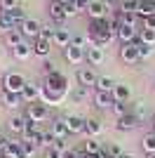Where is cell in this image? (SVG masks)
I'll use <instances>...</instances> for the list:
<instances>
[{
  "instance_id": "obj_1",
  "label": "cell",
  "mask_w": 155,
  "mask_h": 158,
  "mask_svg": "<svg viewBox=\"0 0 155 158\" xmlns=\"http://www.w3.org/2000/svg\"><path fill=\"white\" fill-rule=\"evenodd\" d=\"M26 118L31 120V123H47L50 120V106L42 104V102H33V104H26Z\"/></svg>"
},
{
  "instance_id": "obj_2",
  "label": "cell",
  "mask_w": 155,
  "mask_h": 158,
  "mask_svg": "<svg viewBox=\"0 0 155 158\" xmlns=\"http://www.w3.org/2000/svg\"><path fill=\"white\" fill-rule=\"evenodd\" d=\"M24 85H26V78L21 76L19 71H7L5 76H2V90H7V92H17V94H21Z\"/></svg>"
},
{
  "instance_id": "obj_3",
  "label": "cell",
  "mask_w": 155,
  "mask_h": 158,
  "mask_svg": "<svg viewBox=\"0 0 155 158\" xmlns=\"http://www.w3.org/2000/svg\"><path fill=\"white\" fill-rule=\"evenodd\" d=\"M120 59H122V64H127V66L141 64V59H139V45H136V43H127V45H122V47H120Z\"/></svg>"
},
{
  "instance_id": "obj_4",
  "label": "cell",
  "mask_w": 155,
  "mask_h": 158,
  "mask_svg": "<svg viewBox=\"0 0 155 158\" xmlns=\"http://www.w3.org/2000/svg\"><path fill=\"white\" fill-rule=\"evenodd\" d=\"M40 90H42V83H33V80H26L24 90H21V99H24V104L40 102Z\"/></svg>"
},
{
  "instance_id": "obj_5",
  "label": "cell",
  "mask_w": 155,
  "mask_h": 158,
  "mask_svg": "<svg viewBox=\"0 0 155 158\" xmlns=\"http://www.w3.org/2000/svg\"><path fill=\"white\" fill-rule=\"evenodd\" d=\"M61 120H64V125L68 127L71 135H85V118H82V116L66 113V116H61Z\"/></svg>"
},
{
  "instance_id": "obj_6",
  "label": "cell",
  "mask_w": 155,
  "mask_h": 158,
  "mask_svg": "<svg viewBox=\"0 0 155 158\" xmlns=\"http://www.w3.org/2000/svg\"><path fill=\"white\" fill-rule=\"evenodd\" d=\"M108 12H113V10L106 5V0H92L85 14H87L89 21H92V19H103V17H108Z\"/></svg>"
},
{
  "instance_id": "obj_7",
  "label": "cell",
  "mask_w": 155,
  "mask_h": 158,
  "mask_svg": "<svg viewBox=\"0 0 155 158\" xmlns=\"http://www.w3.org/2000/svg\"><path fill=\"white\" fill-rule=\"evenodd\" d=\"M139 31H141V28H136V26H129V24H122V26L117 28L115 38L120 40L122 45H127V43H139Z\"/></svg>"
},
{
  "instance_id": "obj_8",
  "label": "cell",
  "mask_w": 155,
  "mask_h": 158,
  "mask_svg": "<svg viewBox=\"0 0 155 158\" xmlns=\"http://www.w3.org/2000/svg\"><path fill=\"white\" fill-rule=\"evenodd\" d=\"M99 80V73L94 71V66H82L78 71V85H87V87H94Z\"/></svg>"
},
{
  "instance_id": "obj_9",
  "label": "cell",
  "mask_w": 155,
  "mask_h": 158,
  "mask_svg": "<svg viewBox=\"0 0 155 158\" xmlns=\"http://www.w3.org/2000/svg\"><path fill=\"white\" fill-rule=\"evenodd\" d=\"M40 28H42V24L28 17V19H26L24 24L19 26V31H21V35H24V38H28V40H35V38H40Z\"/></svg>"
},
{
  "instance_id": "obj_10",
  "label": "cell",
  "mask_w": 155,
  "mask_h": 158,
  "mask_svg": "<svg viewBox=\"0 0 155 158\" xmlns=\"http://www.w3.org/2000/svg\"><path fill=\"white\" fill-rule=\"evenodd\" d=\"M139 125H141V120L136 118L134 113H127V116H122V118H115V130L117 132H132Z\"/></svg>"
},
{
  "instance_id": "obj_11",
  "label": "cell",
  "mask_w": 155,
  "mask_h": 158,
  "mask_svg": "<svg viewBox=\"0 0 155 158\" xmlns=\"http://www.w3.org/2000/svg\"><path fill=\"white\" fill-rule=\"evenodd\" d=\"M103 130H106V125H103V120L99 118V116L85 118V135H87V137H99Z\"/></svg>"
},
{
  "instance_id": "obj_12",
  "label": "cell",
  "mask_w": 155,
  "mask_h": 158,
  "mask_svg": "<svg viewBox=\"0 0 155 158\" xmlns=\"http://www.w3.org/2000/svg\"><path fill=\"white\" fill-rule=\"evenodd\" d=\"M85 59L89 66H101L106 61V52H103V47H97V45H89L85 50Z\"/></svg>"
},
{
  "instance_id": "obj_13",
  "label": "cell",
  "mask_w": 155,
  "mask_h": 158,
  "mask_svg": "<svg viewBox=\"0 0 155 158\" xmlns=\"http://www.w3.org/2000/svg\"><path fill=\"white\" fill-rule=\"evenodd\" d=\"M94 97V92H92V87H87V85H75L71 90V102L73 104H85V102H89V99Z\"/></svg>"
},
{
  "instance_id": "obj_14",
  "label": "cell",
  "mask_w": 155,
  "mask_h": 158,
  "mask_svg": "<svg viewBox=\"0 0 155 158\" xmlns=\"http://www.w3.org/2000/svg\"><path fill=\"white\" fill-rule=\"evenodd\" d=\"M31 45H33V54H35V57H40V59H50L54 43H50V40H42V38H35Z\"/></svg>"
},
{
  "instance_id": "obj_15",
  "label": "cell",
  "mask_w": 155,
  "mask_h": 158,
  "mask_svg": "<svg viewBox=\"0 0 155 158\" xmlns=\"http://www.w3.org/2000/svg\"><path fill=\"white\" fill-rule=\"evenodd\" d=\"M0 104L5 106V109H19L21 104H24V99H21V94L17 92H7V90H0Z\"/></svg>"
},
{
  "instance_id": "obj_16",
  "label": "cell",
  "mask_w": 155,
  "mask_h": 158,
  "mask_svg": "<svg viewBox=\"0 0 155 158\" xmlns=\"http://www.w3.org/2000/svg\"><path fill=\"white\" fill-rule=\"evenodd\" d=\"M12 57L17 61H28L33 57V45L28 43V40H24V43H19L17 47H12Z\"/></svg>"
},
{
  "instance_id": "obj_17",
  "label": "cell",
  "mask_w": 155,
  "mask_h": 158,
  "mask_svg": "<svg viewBox=\"0 0 155 158\" xmlns=\"http://www.w3.org/2000/svg\"><path fill=\"white\" fill-rule=\"evenodd\" d=\"M92 102H94V106H97V109H108L110 111V106L115 104V97H113V92H94V97H92Z\"/></svg>"
},
{
  "instance_id": "obj_18",
  "label": "cell",
  "mask_w": 155,
  "mask_h": 158,
  "mask_svg": "<svg viewBox=\"0 0 155 158\" xmlns=\"http://www.w3.org/2000/svg\"><path fill=\"white\" fill-rule=\"evenodd\" d=\"M64 57H66V61H68V64L78 66V64H82V61H85V50H82V47L68 45V47H64Z\"/></svg>"
},
{
  "instance_id": "obj_19",
  "label": "cell",
  "mask_w": 155,
  "mask_h": 158,
  "mask_svg": "<svg viewBox=\"0 0 155 158\" xmlns=\"http://www.w3.org/2000/svg\"><path fill=\"white\" fill-rule=\"evenodd\" d=\"M26 123H28V118L21 116V113H17V116H12V118L7 120V130L12 132V135H24Z\"/></svg>"
},
{
  "instance_id": "obj_20",
  "label": "cell",
  "mask_w": 155,
  "mask_h": 158,
  "mask_svg": "<svg viewBox=\"0 0 155 158\" xmlns=\"http://www.w3.org/2000/svg\"><path fill=\"white\" fill-rule=\"evenodd\" d=\"M47 12H50V19L54 21L57 26H64L66 24V14H64V5H61V2H54V0H52Z\"/></svg>"
},
{
  "instance_id": "obj_21",
  "label": "cell",
  "mask_w": 155,
  "mask_h": 158,
  "mask_svg": "<svg viewBox=\"0 0 155 158\" xmlns=\"http://www.w3.org/2000/svg\"><path fill=\"white\" fill-rule=\"evenodd\" d=\"M71 38H73V33L66 26H57V33H54V45L57 47H68L71 45Z\"/></svg>"
},
{
  "instance_id": "obj_22",
  "label": "cell",
  "mask_w": 155,
  "mask_h": 158,
  "mask_svg": "<svg viewBox=\"0 0 155 158\" xmlns=\"http://www.w3.org/2000/svg\"><path fill=\"white\" fill-rule=\"evenodd\" d=\"M129 113H134L136 118L141 120V125L146 123V118H148V109H146V102H129Z\"/></svg>"
},
{
  "instance_id": "obj_23",
  "label": "cell",
  "mask_w": 155,
  "mask_h": 158,
  "mask_svg": "<svg viewBox=\"0 0 155 158\" xmlns=\"http://www.w3.org/2000/svg\"><path fill=\"white\" fill-rule=\"evenodd\" d=\"M113 97H115V102H132V87L127 85V83H117L115 90H113Z\"/></svg>"
},
{
  "instance_id": "obj_24",
  "label": "cell",
  "mask_w": 155,
  "mask_h": 158,
  "mask_svg": "<svg viewBox=\"0 0 155 158\" xmlns=\"http://www.w3.org/2000/svg\"><path fill=\"white\" fill-rule=\"evenodd\" d=\"M50 130L54 132V137H57V139H68V137H71V132H68V127L64 125V120H61V116L52 120V127H50Z\"/></svg>"
},
{
  "instance_id": "obj_25",
  "label": "cell",
  "mask_w": 155,
  "mask_h": 158,
  "mask_svg": "<svg viewBox=\"0 0 155 158\" xmlns=\"http://www.w3.org/2000/svg\"><path fill=\"white\" fill-rule=\"evenodd\" d=\"M24 35H21V31L19 28H12V31L10 33H5V35H2V43H5L7 47H10V50H12V47H17L19 45V43H24Z\"/></svg>"
},
{
  "instance_id": "obj_26",
  "label": "cell",
  "mask_w": 155,
  "mask_h": 158,
  "mask_svg": "<svg viewBox=\"0 0 155 158\" xmlns=\"http://www.w3.org/2000/svg\"><path fill=\"white\" fill-rule=\"evenodd\" d=\"M136 14H139V19H148V17H153L155 14V2H150V0H139V10H136Z\"/></svg>"
},
{
  "instance_id": "obj_27",
  "label": "cell",
  "mask_w": 155,
  "mask_h": 158,
  "mask_svg": "<svg viewBox=\"0 0 155 158\" xmlns=\"http://www.w3.org/2000/svg\"><path fill=\"white\" fill-rule=\"evenodd\" d=\"M54 139H57V137H54V132H52V130H40V135L35 137V144H38L40 149H50V146L54 144Z\"/></svg>"
},
{
  "instance_id": "obj_28",
  "label": "cell",
  "mask_w": 155,
  "mask_h": 158,
  "mask_svg": "<svg viewBox=\"0 0 155 158\" xmlns=\"http://www.w3.org/2000/svg\"><path fill=\"white\" fill-rule=\"evenodd\" d=\"M5 14L10 17V21H12L17 28H19L21 24L28 19V17H26V10H24V7H14V10H10V12H5Z\"/></svg>"
},
{
  "instance_id": "obj_29",
  "label": "cell",
  "mask_w": 155,
  "mask_h": 158,
  "mask_svg": "<svg viewBox=\"0 0 155 158\" xmlns=\"http://www.w3.org/2000/svg\"><path fill=\"white\" fill-rule=\"evenodd\" d=\"M115 85H117V83L110 78V76H99V80H97V85H94V87H97L99 92H113Z\"/></svg>"
},
{
  "instance_id": "obj_30",
  "label": "cell",
  "mask_w": 155,
  "mask_h": 158,
  "mask_svg": "<svg viewBox=\"0 0 155 158\" xmlns=\"http://www.w3.org/2000/svg\"><path fill=\"white\" fill-rule=\"evenodd\" d=\"M101 149H103V144L99 142L97 137H87L82 142V153H99Z\"/></svg>"
},
{
  "instance_id": "obj_31",
  "label": "cell",
  "mask_w": 155,
  "mask_h": 158,
  "mask_svg": "<svg viewBox=\"0 0 155 158\" xmlns=\"http://www.w3.org/2000/svg\"><path fill=\"white\" fill-rule=\"evenodd\" d=\"M38 135H40V125L28 120V123H26L24 135H21V139H24V142H35V137H38Z\"/></svg>"
},
{
  "instance_id": "obj_32",
  "label": "cell",
  "mask_w": 155,
  "mask_h": 158,
  "mask_svg": "<svg viewBox=\"0 0 155 158\" xmlns=\"http://www.w3.org/2000/svg\"><path fill=\"white\" fill-rule=\"evenodd\" d=\"M141 149L146 156H150V153H155V132H146L141 139Z\"/></svg>"
},
{
  "instance_id": "obj_33",
  "label": "cell",
  "mask_w": 155,
  "mask_h": 158,
  "mask_svg": "<svg viewBox=\"0 0 155 158\" xmlns=\"http://www.w3.org/2000/svg\"><path fill=\"white\" fill-rule=\"evenodd\" d=\"M71 45L73 47H82V50H87V47L92 45V40H89V35L87 33H75L71 38Z\"/></svg>"
},
{
  "instance_id": "obj_34",
  "label": "cell",
  "mask_w": 155,
  "mask_h": 158,
  "mask_svg": "<svg viewBox=\"0 0 155 158\" xmlns=\"http://www.w3.org/2000/svg\"><path fill=\"white\" fill-rule=\"evenodd\" d=\"M110 113H113L115 118H122V116L129 113V104H127V102H115V104L110 106Z\"/></svg>"
},
{
  "instance_id": "obj_35",
  "label": "cell",
  "mask_w": 155,
  "mask_h": 158,
  "mask_svg": "<svg viewBox=\"0 0 155 158\" xmlns=\"http://www.w3.org/2000/svg\"><path fill=\"white\" fill-rule=\"evenodd\" d=\"M38 153V144L35 142H24L21 144V158H35Z\"/></svg>"
},
{
  "instance_id": "obj_36",
  "label": "cell",
  "mask_w": 155,
  "mask_h": 158,
  "mask_svg": "<svg viewBox=\"0 0 155 158\" xmlns=\"http://www.w3.org/2000/svg\"><path fill=\"white\" fill-rule=\"evenodd\" d=\"M139 10V0H122L120 2V12L122 14H136Z\"/></svg>"
},
{
  "instance_id": "obj_37",
  "label": "cell",
  "mask_w": 155,
  "mask_h": 158,
  "mask_svg": "<svg viewBox=\"0 0 155 158\" xmlns=\"http://www.w3.org/2000/svg\"><path fill=\"white\" fill-rule=\"evenodd\" d=\"M54 33H57V26H54V24H42V28H40V38L54 43Z\"/></svg>"
},
{
  "instance_id": "obj_38",
  "label": "cell",
  "mask_w": 155,
  "mask_h": 158,
  "mask_svg": "<svg viewBox=\"0 0 155 158\" xmlns=\"http://www.w3.org/2000/svg\"><path fill=\"white\" fill-rule=\"evenodd\" d=\"M139 43L155 45V31H153V28H141V31H139Z\"/></svg>"
},
{
  "instance_id": "obj_39",
  "label": "cell",
  "mask_w": 155,
  "mask_h": 158,
  "mask_svg": "<svg viewBox=\"0 0 155 158\" xmlns=\"http://www.w3.org/2000/svg\"><path fill=\"white\" fill-rule=\"evenodd\" d=\"M136 45H139V59L141 61H146L148 57H153L155 45H146V43H136Z\"/></svg>"
},
{
  "instance_id": "obj_40",
  "label": "cell",
  "mask_w": 155,
  "mask_h": 158,
  "mask_svg": "<svg viewBox=\"0 0 155 158\" xmlns=\"http://www.w3.org/2000/svg\"><path fill=\"white\" fill-rule=\"evenodd\" d=\"M12 28H17V26H14L12 21H10V17H7L5 12H0V35H5V33H10Z\"/></svg>"
},
{
  "instance_id": "obj_41",
  "label": "cell",
  "mask_w": 155,
  "mask_h": 158,
  "mask_svg": "<svg viewBox=\"0 0 155 158\" xmlns=\"http://www.w3.org/2000/svg\"><path fill=\"white\" fill-rule=\"evenodd\" d=\"M64 14H66V19H71V17H78V14H80L75 0H71V2H66V5H64Z\"/></svg>"
},
{
  "instance_id": "obj_42",
  "label": "cell",
  "mask_w": 155,
  "mask_h": 158,
  "mask_svg": "<svg viewBox=\"0 0 155 158\" xmlns=\"http://www.w3.org/2000/svg\"><path fill=\"white\" fill-rule=\"evenodd\" d=\"M103 149H106V151H108V153H110V156H113V158H120V156H122V153H125L122 149H120V146L115 144V142H110V144H108V146H103Z\"/></svg>"
},
{
  "instance_id": "obj_43",
  "label": "cell",
  "mask_w": 155,
  "mask_h": 158,
  "mask_svg": "<svg viewBox=\"0 0 155 158\" xmlns=\"http://www.w3.org/2000/svg\"><path fill=\"white\" fill-rule=\"evenodd\" d=\"M14 7H19L17 0H0V10H2V12H10V10H14Z\"/></svg>"
},
{
  "instance_id": "obj_44",
  "label": "cell",
  "mask_w": 155,
  "mask_h": 158,
  "mask_svg": "<svg viewBox=\"0 0 155 158\" xmlns=\"http://www.w3.org/2000/svg\"><path fill=\"white\" fill-rule=\"evenodd\" d=\"M45 158H64V151H59V149L50 146V149H45Z\"/></svg>"
},
{
  "instance_id": "obj_45",
  "label": "cell",
  "mask_w": 155,
  "mask_h": 158,
  "mask_svg": "<svg viewBox=\"0 0 155 158\" xmlns=\"http://www.w3.org/2000/svg\"><path fill=\"white\" fill-rule=\"evenodd\" d=\"M54 149H59V151H68L71 146H68V139H54Z\"/></svg>"
},
{
  "instance_id": "obj_46",
  "label": "cell",
  "mask_w": 155,
  "mask_h": 158,
  "mask_svg": "<svg viewBox=\"0 0 155 158\" xmlns=\"http://www.w3.org/2000/svg\"><path fill=\"white\" fill-rule=\"evenodd\" d=\"M141 28H153V31H155V14H153V17H148V19H143V21H141Z\"/></svg>"
},
{
  "instance_id": "obj_47",
  "label": "cell",
  "mask_w": 155,
  "mask_h": 158,
  "mask_svg": "<svg viewBox=\"0 0 155 158\" xmlns=\"http://www.w3.org/2000/svg\"><path fill=\"white\" fill-rule=\"evenodd\" d=\"M64 158H82V151H78V149H68V151H64Z\"/></svg>"
},
{
  "instance_id": "obj_48",
  "label": "cell",
  "mask_w": 155,
  "mask_h": 158,
  "mask_svg": "<svg viewBox=\"0 0 155 158\" xmlns=\"http://www.w3.org/2000/svg\"><path fill=\"white\" fill-rule=\"evenodd\" d=\"M42 71H45V76H47V73H54L57 69H54V64H52L50 59H45V64H42Z\"/></svg>"
},
{
  "instance_id": "obj_49",
  "label": "cell",
  "mask_w": 155,
  "mask_h": 158,
  "mask_svg": "<svg viewBox=\"0 0 155 158\" xmlns=\"http://www.w3.org/2000/svg\"><path fill=\"white\" fill-rule=\"evenodd\" d=\"M75 2H78V10H80V12H87V7H89L92 0H75Z\"/></svg>"
},
{
  "instance_id": "obj_50",
  "label": "cell",
  "mask_w": 155,
  "mask_h": 158,
  "mask_svg": "<svg viewBox=\"0 0 155 158\" xmlns=\"http://www.w3.org/2000/svg\"><path fill=\"white\" fill-rule=\"evenodd\" d=\"M82 158H101V153H82Z\"/></svg>"
},
{
  "instance_id": "obj_51",
  "label": "cell",
  "mask_w": 155,
  "mask_h": 158,
  "mask_svg": "<svg viewBox=\"0 0 155 158\" xmlns=\"http://www.w3.org/2000/svg\"><path fill=\"white\" fill-rule=\"evenodd\" d=\"M99 153H101V158H113V156H110L108 151H106V149H101V151H99Z\"/></svg>"
},
{
  "instance_id": "obj_52",
  "label": "cell",
  "mask_w": 155,
  "mask_h": 158,
  "mask_svg": "<svg viewBox=\"0 0 155 158\" xmlns=\"http://www.w3.org/2000/svg\"><path fill=\"white\" fill-rule=\"evenodd\" d=\"M120 158H136V156H134V153H122Z\"/></svg>"
},
{
  "instance_id": "obj_53",
  "label": "cell",
  "mask_w": 155,
  "mask_h": 158,
  "mask_svg": "<svg viewBox=\"0 0 155 158\" xmlns=\"http://www.w3.org/2000/svg\"><path fill=\"white\" fill-rule=\"evenodd\" d=\"M54 2H61V5H66V2H71V0H54Z\"/></svg>"
},
{
  "instance_id": "obj_54",
  "label": "cell",
  "mask_w": 155,
  "mask_h": 158,
  "mask_svg": "<svg viewBox=\"0 0 155 158\" xmlns=\"http://www.w3.org/2000/svg\"><path fill=\"white\" fill-rule=\"evenodd\" d=\"M146 158H155V153H150V156H146Z\"/></svg>"
},
{
  "instance_id": "obj_55",
  "label": "cell",
  "mask_w": 155,
  "mask_h": 158,
  "mask_svg": "<svg viewBox=\"0 0 155 158\" xmlns=\"http://www.w3.org/2000/svg\"><path fill=\"white\" fill-rule=\"evenodd\" d=\"M153 125H155V116H153Z\"/></svg>"
},
{
  "instance_id": "obj_56",
  "label": "cell",
  "mask_w": 155,
  "mask_h": 158,
  "mask_svg": "<svg viewBox=\"0 0 155 158\" xmlns=\"http://www.w3.org/2000/svg\"><path fill=\"white\" fill-rule=\"evenodd\" d=\"M150 2H155V0H150Z\"/></svg>"
},
{
  "instance_id": "obj_57",
  "label": "cell",
  "mask_w": 155,
  "mask_h": 158,
  "mask_svg": "<svg viewBox=\"0 0 155 158\" xmlns=\"http://www.w3.org/2000/svg\"><path fill=\"white\" fill-rule=\"evenodd\" d=\"M153 132H155V130H153Z\"/></svg>"
}]
</instances>
